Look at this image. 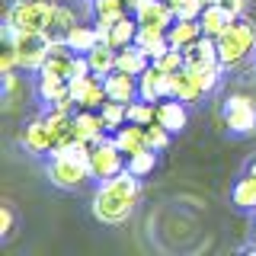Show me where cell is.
Listing matches in <instances>:
<instances>
[{"label": "cell", "mask_w": 256, "mask_h": 256, "mask_svg": "<svg viewBox=\"0 0 256 256\" xmlns=\"http://www.w3.org/2000/svg\"><path fill=\"white\" fill-rule=\"evenodd\" d=\"M224 6H228L234 16H244L246 13V6H250V0H224Z\"/></svg>", "instance_id": "8d00e7d4"}, {"label": "cell", "mask_w": 256, "mask_h": 256, "mask_svg": "<svg viewBox=\"0 0 256 256\" xmlns=\"http://www.w3.org/2000/svg\"><path fill=\"white\" fill-rule=\"evenodd\" d=\"M134 45L144 48V54H148L150 61H157L164 52H170V38H166L164 29H148L138 22V38H134Z\"/></svg>", "instance_id": "7402d4cb"}, {"label": "cell", "mask_w": 256, "mask_h": 256, "mask_svg": "<svg viewBox=\"0 0 256 256\" xmlns=\"http://www.w3.org/2000/svg\"><path fill=\"white\" fill-rule=\"evenodd\" d=\"M10 230H13V208L4 205L0 208V237H10Z\"/></svg>", "instance_id": "d590c367"}, {"label": "cell", "mask_w": 256, "mask_h": 256, "mask_svg": "<svg viewBox=\"0 0 256 256\" xmlns=\"http://www.w3.org/2000/svg\"><path fill=\"white\" fill-rule=\"evenodd\" d=\"M157 154H160V150H138V154H132V157H128V170H132L134 176H141V180H144V176H150V173H154V166H157Z\"/></svg>", "instance_id": "4dcf8cb0"}, {"label": "cell", "mask_w": 256, "mask_h": 256, "mask_svg": "<svg viewBox=\"0 0 256 256\" xmlns=\"http://www.w3.org/2000/svg\"><path fill=\"white\" fill-rule=\"evenodd\" d=\"M86 61H90V70L93 74H100V77H106L116 70V61H118V52L112 45L106 42H96L90 52H86Z\"/></svg>", "instance_id": "d4e9b609"}, {"label": "cell", "mask_w": 256, "mask_h": 256, "mask_svg": "<svg viewBox=\"0 0 256 256\" xmlns=\"http://www.w3.org/2000/svg\"><path fill=\"white\" fill-rule=\"evenodd\" d=\"M157 118V102H148V100H134V102H128V122H134V125H150Z\"/></svg>", "instance_id": "1f68e13d"}, {"label": "cell", "mask_w": 256, "mask_h": 256, "mask_svg": "<svg viewBox=\"0 0 256 256\" xmlns=\"http://www.w3.org/2000/svg\"><path fill=\"white\" fill-rule=\"evenodd\" d=\"M74 64H77L74 48H70L68 42H54L52 52H48V58H45V64H42V74H54V77L70 80L74 77Z\"/></svg>", "instance_id": "5bb4252c"}, {"label": "cell", "mask_w": 256, "mask_h": 256, "mask_svg": "<svg viewBox=\"0 0 256 256\" xmlns=\"http://www.w3.org/2000/svg\"><path fill=\"white\" fill-rule=\"evenodd\" d=\"M48 180L58 189H80L86 180H93V176H90V164H86V160L52 154L48 157Z\"/></svg>", "instance_id": "52a82bcc"}, {"label": "cell", "mask_w": 256, "mask_h": 256, "mask_svg": "<svg viewBox=\"0 0 256 256\" xmlns=\"http://www.w3.org/2000/svg\"><path fill=\"white\" fill-rule=\"evenodd\" d=\"M125 4H128V10H132V13H138L141 6H148V4H150V0H125Z\"/></svg>", "instance_id": "74e56055"}, {"label": "cell", "mask_w": 256, "mask_h": 256, "mask_svg": "<svg viewBox=\"0 0 256 256\" xmlns=\"http://www.w3.org/2000/svg\"><path fill=\"white\" fill-rule=\"evenodd\" d=\"M150 64V58L144 54V48L141 45H125V48H118V61H116V68L118 70H125V74H132V77H138L144 68Z\"/></svg>", "instance_id": "4316f807"}, {"label": "cell", "mask_w": 256, "mask_h": 256, "mask_svg": "<svg viewBox=\"0 0 256 256\" xmlns=\"http://www.w3.org/2000/svg\"><path fill=\"white\" fill-rule=\"evenodd\" d=\"M170 77H173V74L160 70L157 64L150 61L148 68L138 74V96H141V100H148V102L166 100V96H170Z\"/></svg>", "instance_id": "8fae6325"}, {"label": "cell", "mask_w": 256, "mask_h": 256, "mask_svg": "<svg viewBox=\"0 0 256 256\" xmlns=\"http://www.w3.org/2000/svg\"><path fill=\"white\" fill-rule=\"evenodd\" d=\"M13 45H16V61H20V68L26 70V74H38L54 42L48 38V32H16L13 29Z\"/></svg>", "instance_id": "277c9868"}, {"label": "cell", "mask_w": 256, "mask_h": 256, "mask_svg": "<svg viewBox=\"0 0 256 256\" xmlns=\"http://www.w3.org/2000/svg\"><path fill=\"white\" fill-rule=\"evenodd\" d=\"M173 10H176V20H198L205 6H202V0H180Z\"/></svg>", "instance_id": "e575fe53"}, {"label": "cell", "mask_w": 256, "mask_h": 256, "mask_svg": "<svg viewBox=\"0 0 256 256\" xmlns=\"http://www.w3.org/2000/svg\"><path fill=\"white\" fill-rule=\"evenodd\" d=\"M102 122H106V132H118L122 125H128V102H118V100H106L100 109Z\"/></svg>", "instance_id": "f546056e"}, {"label": "cell", "mask_w": 256, "mask_h": 256, "mask_svg": "<svg viewBox=\"0 0 256 256\" xmlns=\"http://www.w3.org/2000/svg\"><path fill=\"white\" fill-rule=\"evenodd\" d=\"M134 20L141 22V26H148V29H170L173 22H176V10L166 0H150L148 6H141L138 13H134Z\"/></svg>", "instance_id": "2e32d148"}, {"label": "cell", "mask_w": 256, "mask_h": 256, "mask_svg": "<svg viewBox=\"0 0 256 256\" xmlns=\"http://www.w3.org/2000/svg\"><path fill=\"white\" fill-rule=\"evenodd\" d=\"M170 96L182 100L186 106H198L208 93H205V86H202V80H198L196 70H192V68H180L170 77Z\"/></svg>", "instance_id": "30bf717a"}, {"label": "cell", "mask_w": 256, "mask_h": 256, "mask_svg": "<svg viewBox=\"0 0 256 256\" xmlns=\"http://www.w3.org/2000/svg\"><path fill=\"white\" fill-rule=\"evenodd\" d=\"M74 134H77V141L90 144V148L106 138V122H102L100 109H77L74 112Z\"/></svg>", "instance_id": "4fadbf2b"}, {"label": "cell", "mask_w": 256, "mask_h": 256, "mask_svg": "<svg viewBox=\"0 0 256 256\" xmlns=\"http://www.w3.org/2000/svg\"><path fill=\"white\" fill-rule=\"evenodd\" d=\"M36 96H38V102H45V106H58L61 100L70 96V80L38 70L36 74Z\"/></svg>", "instance_id": "9a60e30c"}, {"label": "cell", "mask_w": 256, "mask_h": 256, "mask_svg": "<svg viewBox=\"0 0 256 256\" xmlns=\"http://www.w3.org/2000/svg\"><path fill=\"white\" fill-rule=\"evenodd\" d=\"M106 93L109 100H118V102H134L138 100V77L125 74V70H112L106 74Z\"/></svg>", "instance_id": "ac0fdd59"}, {"label": "cell", "mask_w": 256, "mask_h": 256, "mask_svg": "<svg viewBox=\"0 0 256 256\" xmlns=\"http://www.w3.org/2000/svg\"><path fill=\"white\" fill-rule=\"evenodd\" d=\"M221 116H224V128L237 138H246V134L256 132V102L246 93H230L224 100Z\"/></svg>", "instance_id": "5b68a950"}, {"label": "cell", "mask_w": 256, "mask_h": 256, "mask_svg": "<svg viewBox=\"0 0 256 256\" xmlns=\"http://www.w3.org/2000/svg\"><path fill=\"white\" fill-rule=\"evenodd\" d=\"M230 202H234L240 212H256V173L246 170L230 189Z\"/></svg>", "instance_id": "cb8c5ba5"}, {"label": "cell", "mask_w": 256, "mask_h": 256, "mask_svg": "<svg viewBox=\"0 0 256 256\" xmlns=\"http://www.w3.org/2000/svg\"><path fill=\"white\" fill-rule=\"evenodd\" d=\"M160 70H166V74H176L180 68H186V58H182V52L180 48H170V52H164L160 58L154 61Z\"/></svg>", "instance_id": "836d02e7"}, {"label": "cell", "mask_w": 256, "mask_h": 256, "mask_svg": "<svg viewBox=\"0 0 256 256\" xmlns=\"http://www.w3.org/2000/svg\"><path fill=\"white\" fill-rule=\"evenodd\" d=\"M70 96L77 100V109H102V102L109 100V93H106V77L86 74V77L70 80Z\"/></svg>", "instance_id": "ba28073f"}, {"label": "cell", "mask_w": 256, "mask_h": 256, "mask_svg": "<svg viewBox=\"0 0 256 256\" xmlns=\"http://www.w3.org/2000/svg\"><path fill=\"white\" fill-rule=\"evenodd\" d=\"M112 138H116L118 150H122L125 157L138 154V150H148V134H144V125H134V122H128V125H122V128H118V132H112Z\"/></svg>", "instance_id": "d6986e66"}, {"label": "cell", "mask_w": 256, "mask_h": 256, "mask_svg": "<svg viewBox=\"0 0 256 256\" xmlns=\"http://www.w3.org/2000/svg\"><path fill=\"white\" fill-rule=\"evenodd\" d=\"M166 4H170V6H176V4H180V0H166Z\"/></svg>", "instance_id": "ab89813d"}, {"label": "cell", "mask_w": 256, "mask_h": 256, "mask_svg": "<svg viewBox=\"0 0 256 256\" xmlns=\"http://www.w3.org/2000/svg\"><path fill=\"white\" fill-rule=\"evenodd\" d=\"M250 54H256V22L246 16H237L228 29L218 36V58L224 70L240 68Z\"/></svg>", "instance_id": "7a4b0ae2"}, {"label": "cell", "mask_w": 256, "mask_h": 256, "mask_svg": "<svg viewBox=\"0 0 256 256\" xmlns=\"http://www.w3.org/2000/svg\"><path fill=\"white\" fill-rule=\"evenodd\" d=\"M100 42V32H96V22H77L74 32L68 36V45L74 48L77 54H86L90 48Z\"/></svg>", "instance_id": "83f0119b"}, {"label": "cell", "mask_w": 256, "mask_h": 256, "mask_svg": "<svg viewBox=\"0 0 256 256\" xmlns=\"http://www.w3.org/2000/svg\"><path fill=\"white\" fill-rule=\"evenodd\" d=\"M134 38H138V20H134V13H128V16H122V20H116L109 26V42L106 45H112L118 52V48L132 45Z\"/></svg>", "instance_id": "484cf974"}, {"label": "cell", "mask_w": 256, "mask_h": 256, "mask_svg": "<svg viewBox=\"0 0 256 256\" xmlns=\"http://www.w3.org/2000/svg\"><path fill=\"white\" fill-rule=\"evenodd\" d=\"M138 202H141V176H134L125 166L122 173L100 180V186L93 192V202H90V212L100 224H125L134 214Z\"/></svg>", "instance_id": "6da1fadb"}, {"label": "cell", "mask_w": 256, "mask_h": 256, "mask_svg": "<svg viewBox=\"0 0 256 256\" xmlns=\"http://www.w3.org/2000/svg\"><path fill=\"white\" fill-rule=\"evenodd\" d=\"M77 13L70 10V6H61L58 4V10L52 13V20H48V38H52V42H68V36L70 32H74V26H77Z\"/></svg>", "instance_id": "44dd1931"}, {"label": "cell", "mask_w": 256, "mask_h": 256, "mask_svg": "<svg viewBox=\"0 0 256 256\" xmlns=\"http://www.w3.org/2000/svg\"><path fill=\"white\" fill-rule=\"evenodd\" d=\"M234 20H237V16L230 13L224 4L205 6V10H202V16H198V22H202V32H205V36H212V38H218V36H221V32L228 29Z\"/></svg>", "instance_id": "ffe728a7"}, {"label": "cell", "mask_w": 256, "mask_h": 256, "mask_svg": "<svg viewBox=\"0 0 256 256\" xmlns=\"http://www.w3.org/2000/svg\"><path fill=\"white\" fill-rule=\"evenodd\" d=\"M20 141H22V148H26L29 154H36V157H52V150H54V138H52V128H48L45 116L26 122Z\"/></svg>", "instance_id": "9c48e42d"}, {"label": "cell", "mask_w": 256, "mask_h": 256, "mask_svg": "<svg viewBox=\"0 0 256 256\" xmlns=\"http://www.w3.org/2000/svg\"><path fill=\"white\" fill-rule=\"evenodd\" d=\"M128 164V157L118 150V144L112 134H106L102 141H96L90 148V176L93 180H109V176L122 173Z\"/></svg>", "instance_id": "8992f818"}, {"label": "cell", "mask_w": 256, "mask_h": 256, "mask_svg": "<svg viewBox=\"0 0 256 256\" xmlns=\"http://www.w3.org/2000/svg\"><path fill=\"white\" fill-rule=\"evenodd\" d=\"M214 4H224V0H202V6H214Z\"/></svg>", "instance_id": "f35d334b"}, {"label": "cell", "mask_w": 256, "mask_h": 256, "mask_svg": "<svg viewBox=\"0 0 256 256\" xmlns=\"http://www.w3.org/2000/svg\"><path fill=\"white\" fill-rule=\"evenodd\" d=\"M182 58H186V68H196V70L221 68V58H218V38H212V36L196 38L192 45L182 48Z\"/></svg>", "instance_id": "7c38bea8"}, {"label": "cell", "mask_w": 256, "mask_h": 256, "mask_svg": "<svg viewBox=\"0 0 256 256\" xmlns=\"http://www.w3.org/2000/svg\"><path fill=\"white\" fill-rule=\"evenodd\" d=\"M157 122L166 125L173 134L182 132V128L189 125V109H186V102L176 100V96H166V100H160V102H157Z\"/></svg>", "instance_id": "e0dca14e"}, {"label": "cell", "mask_w": 256, "mask_h": 256, "mask_svg": "<svg viewBox=\"0 0 256 256\" xmlns=\"http://www.w3.org/2000/svg\"><path fill=\"white\" fill-rule=\"evenodd\" d=\"M90 6H93V20H102V22H116L132 13L125 0H90Z\"/></svg>", "instance_id": "f1b7e54d"}, {"label": "cell", "mask_w": 256, "mask_h": 256, "mask_svg": "<svg viewBox=\"0 0 256 256\" xmlns=\"http://www.w3.org/2000/svg\"><path fill=\"white\" fill-rule=\"evenodd\" d=\"M54 10H58V0H13L6 6L4 26L16 32H45Z\"/></svg>", "instance_id": "3957f363"}, {"label": "cell", "mask_w": 256, "mask_h": 256, "mask_svg": "<svg viewBox=\"0 0 256 256\" xmlns=\"http://www.w3.org/2000/svg\"><path fill=\"white\" fill-rule=\"evenodd\" d=\"M144 134H148V148L150 150H166L170 148V138H173V132L166 125H160L157 118L150 125H144Z\"/></svg>", "instance_id": "d6a6232c"}, {"label": "cell", "mask_w": 256, "mask_h": 256, "mask_svg": "<svg viewBox=\"0 0 256 256\" xmlns=\"http://www.w3.org/2000/svg\"><path fill=\"white\" fill-rule=\"evenodd\" d=\"M205 32H202V22L198 20H176L170 29H166V38H170V48H186V45H192L196 38H202Z\"/></svg>", "instance_id": "603a6c76"}]
</instances>
